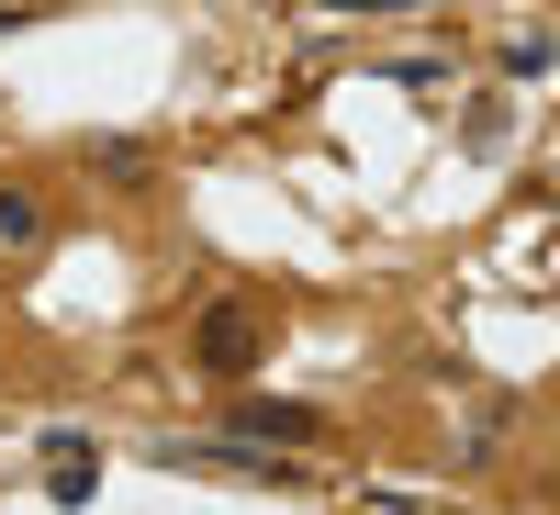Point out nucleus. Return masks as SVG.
Masks as SVG:
<instances>
[{"mask_svg": "<svg viewBox=\"0 0 560 515\" xmlns=\"http://www.w3.org/2000/svg\"><path fill=\"white\" fill-rule=\"evenodd\" d=\"M90 482H102V459H90L79 437H57V459H45V493H57V504H90Z\"/></svg>", "mask_w": 560, "mask_h": 515, "instance_id": "20e7f679", "label": "nucleus"}, {"mask_svg": "<svg viewBox=\"0 0 560 515\" xmlns=\"http://www.w3.org/2000/svg\"><path fill=\"white\" fill-rule=\"evenodd\" d=\"M303 12H415V0H303Z\"/></svg>", "mask_w": 560, "mask_h": 515, "instance_id": "423d86ee", "label": "nucleus"}, {"mask_svg": "<svg viewBox=\"0 0 560 515\" xmlns=\"http://www.w3.org/2000/svg\"><path fill=\"white\" fill-rule=\"evenodd\" d=\"M90 168H102V179H147L158 157H147V147H124V134H113V147H90Z\"/></svg>", "mask_w": 560, "mask_h": 515, "instance_id": "39448f33", "label": "nucleus"}, {"mask_svg": "<svg viewBox=\"0 0 560 515\" xmlns=\"http://www.w3.org/2000/svg\"><path fill=\"white\" fill-rule=\"evenodd\" d=\"M191 359L213 370V382H247V370L269 359V314H258V303H202V325H191Z\"/></svg>", "mask_w": 560, "mask_h": 515, "instance_id": "f257e3e1", "label": "nucleus"}, {"mask_svg": "<svg viewBox=\"0 0 560 515\" xmlns=\"http://www.w3.org/2000/svg\"><path fill=\"white\" fill-rule=\"evenodd\" d=\"M45 224H57V213H45V191H34V179H0V258H34L45 247Z\"/></svg>", "mask_w": 560, "mask_h": 515, "instance_id": "7ed1b4c3", "label": "nucleus"}, {"mask_svg": "<svg viewBox=\"0 0 560 515\" xmlns=\"http://www.w3.org/2000/svg\"><path fill=\"white\" fill-rule=\"evenodd\" d=\"M236 437H258V448H314V437H325V414H303V403H269V393H247V403H236Z\"/></svg>", "mask_w": 560, "mask_h": 515, "instance_id": "f03ea898", "label": "nucleus"}]
</instances>
